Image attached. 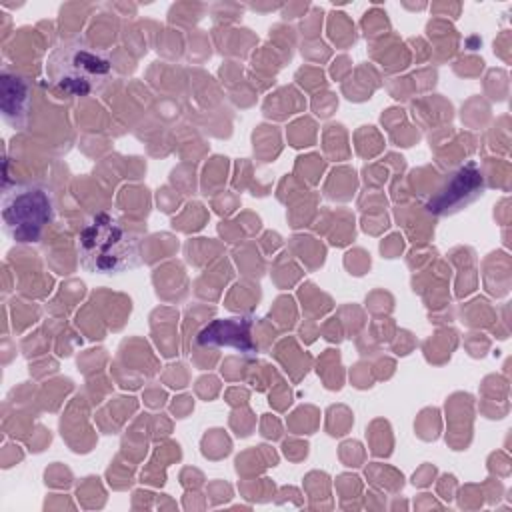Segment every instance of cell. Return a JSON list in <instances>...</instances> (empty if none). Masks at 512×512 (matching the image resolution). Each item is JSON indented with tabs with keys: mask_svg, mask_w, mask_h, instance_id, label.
<instances>
[{
	"mask_svg": "<svg viewBox=\"0 0 512 512\" xmlns=\"http://www.w3.org/2000/svg\"><path fill=\"white\" fill-rule=\"evenodd\" d=\"M252 324L248 316L216 318L198 332L196 342L210 348H234L246 356H254L258 346L252 340Z\"/></svg>",
	"mask_w": 512,
	"mask_h": 512,
	"instance_id": "cell-5",
	"label": "cell"
},
{
	"mask_svg": "<svg viewBox=\"0 0 512 512\" xmlns=\"http://www.w3.org/2000/svg\"><path fill=\"white\" fill-rule=\"evenodd\" d=\"M486 190V176L476 162H468L456 168L444 184L426 200V210L434 216H450L472 202H476Z\"/></svg>",
	"mask_w": 512,
	"mask_h": 512,
	"instance_id": "cell-4",
	"label": "cell"
},
{
	"mask_svg": "<svg viewBox=\"0 0 512 512\" xmlns=\"http://www.w3.org/2000/svg\"><path fill=\"white\" fill-rule=\"evenodd\" d=\"M0 112L6 124L16 130H24L32 112V86L30 82L10 70L2 68L0 72Z\"/></svg>",
	"mask_w": 512,
	"mask_h": 512,
	"instance_id": "cell-6",
	"label": "cell"
},
{
	"mask_svg": "<svg viewBox=\"0 0 512 512\" xmlns=\"http://www.w3.org/2000/svg\"><path fill=\"white\" fill-rule=\"evenodd\" d=\"M76 248L80 264L94 274H122L142 262L136 234L110 212H96L86 220Z\"/></svg>",
	"mask_w": 512,
	"mask_h": 512,
	"instance_id": "cell-1",
	"label": "cell"
},
{
	"mask_svg": "<svg viewBox=\"0 0 512 512\" xmlns=\"http://www.w3.org/2000/svg\"><path fill=\"white\" fill-rule=\"evenodd\" d=\"M2 228L16 244H36L54 220L52 190L40 182H18L2 192Z\"/></svg>",
	"mask_w": 512,
	"mask_h": 512,
	"instance_id": "cell-3",
	"label": "cell"
},
{
	"mask_svg": "<svg viewBox=\"0 0 512 512\" xmlns=\"http://www.w3.org/2000/svg\"><path fill=\"white\" fill-rule=\"evenodd\" d=\"M44 72L50 84L70 98H88L102 92L116 74L112 58L84 40L60 42L48 54Z\"/></svg>",
	"mask_w": 512,
	"mask_h": 512,
	"instance_id": "cell-2",
	"label": "cell"
}]
</instances>
